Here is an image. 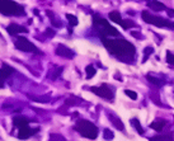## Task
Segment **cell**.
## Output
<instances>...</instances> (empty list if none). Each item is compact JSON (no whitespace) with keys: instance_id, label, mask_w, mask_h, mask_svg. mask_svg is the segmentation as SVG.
<instances>
[{"instance_id":"26","label":"cell","mask_w":174,"mask_h":141,"mask_svg":"<svg viewBox=\"0 0 174 141\" xmlns=\"http://www.w3.org/2000/svg\"><path fill=\"white\" fill-rule=\"evenodd\" d=\"M167 61L169 65H173L174 66V55L170 52V51H167Z\"/></svg>"},{"instance_id":"2","label":"cell","mask_w":174,"mask_h":141,"mask_svg":"<svg viewBox=\"0 0 174 141\" xmlns=\"http://www.w3.org/2000/svg\"><path fill=\"white\" fill-rule=\"evenodd\" d=\"M74 130L78 131L81 136H84V137H87V139H97V136H98L97 126L87 120H79L76 123H75Z\"/></svg>"},{"instance_id":"17","label":"cell","mask_w":174,"mask_h":141,"mask_svg":"<svg viewBox=\"0 0 174 141\" xmlns=\"http://www.w3.org/2000/svg\"><path fill=\"white\" fill-rule=\"evenodd\" d=\"M109 19L112 21V22H115V23H117V24H121L122 23V18H121V14L118 13V12H112V13H109Z\"/></svg>"},{"instance_id":"15","label":"cell","mask_w":174,"mask_h":141,"mask_svg":"<svg viewBox=\"0 0 174 141\" xmlns=\"http://www.w3.org/2000/svg\"><path fill=\"white\" fill-rule=\"evenodd\" d=\"M13 73H14V69L13 68H10L7 64H3V66H1V76H3V80H5V79L8 76H10Z\"/></svg>"},{"instance_id":"24","label":"cell","mask_w":174,"mask_h":141,"mask_svg":"<svg viewBox=\"0 0 174 141\" xmlns=\"http://www.w3.org/2000/svg\"><path fill=\"white\" fill-rule=\"evenodd\" d=\"M31 98V99H33L36 102H40V103H47L50 99H48V97H35V95H28Z\"/></svg>"},{"instance_id":"13","label":"cell","mask_w":174,"mask_h":141,"mask_svg":"<svg viewBox=\"0 0 174 141\" xmlns=\"http://www.w3.org/2000/svg\"><path fill=\"white\" fill-rule=\"evenodd\" d=\"M167 125V121L165 120H162V118H158V120H155L151 125H150V127H151L153 130L155 131H158V132H160V131L164 129V126Z\"/></svg>"},{"instance_id":"33","label":"cell","mask_w":174,"mask_h":141,"mask_svg":"<svg viewBox=\"0 0 174 141\" xmlns=\"http://www.w3.org/2000/svg\"><path fill=\"white\" fill-rule=\"evenodd\" d=\"M135 1H140V0H135Z\"/></svg>"},{"instance_id":"18","label":"cell","mask_w":174,"mask_h":141,"mask_svg":"<svg viewBox=\"0 0 174 141\" xmlns=\"http://www.w3.org/2000/svg\"><path fill=\"white\" fill-rule=\"evenodd\" d=\"M148 80L153 84V85L155 87H163L164 85V80H162V79H158L155 76H151V75H148Z\"/></svg>"},{"instance_id":"27","label":"cell","mask_w":174,"mask_h":141,"mask_svg":"<svg viewBox=\"0 0 174 141\" xmlns=\"http://www.w3.org/2000/svg\"><path fill=\"white\" fill-rule=\"evenodd\" d=\"M151 140H173V136L172 135H168V136L159 135V136H154V137H151Z\"/></svg>"},{"instance_id":"10","label":"cell","mask_w":174,"mask_h":141,"mask_svg":"<svg viewBox=\"0 0 174 141\" xmlns=\"http://www.w3.org/2000/svg\"><path fill=\"white\" fill-rule=\"evenodd\" d=\"M148 7L150 9H153V10H155V12H162V10H167L168 9L163 3L158 1V0H150V1L148 3Z\"/></svg>"},{"instance_id":"5","label":"cell","mask_w":174,"mask_h":141,"mask_svg":"<svg viewBox=\"0 0 174 141\" xmlns=\"http://www.w3.org/2000/svg\"><path fill=\"white\" fill-rule=\"evenodd\" d=\"M141 17H142V21L149 23V24H153V26H156V27H160V28L162 27L174 28V22L164 19V18H162V17L153 15V14H150L149 12H142L141 13Z\"/></svg>"},{"instance_id":"12","label":"cell","mask_w":174,"mask_h":141,"mask_svg":"<svg viewBox=\"0 0 174 141\" xmlns=\"http://www.w3.org/2000/svg\"><path fill=\"white\" fill-rule=\"evenodd\" d=\"M108 118H109V120L112 121V123H113V126H115V127H116L117 130H120V131H125V126H123V123H122L121 120H120L117 116L108 113Z\"/></svg>"},{"instance_id":"8","label":"cell","mask_w":174,"mask_h":141,"mask_svg":"<svg viewBox=\"0 0 174 141\" xmlns=\"http://www.w3.org/2000/svg\"><path fill=\"white\" fill-rule=\"evenodd\" d=\"M56 55L57 56H61V57H65V59H73L74 57V52L71 51V48H69V47L64 46V45H59L56 47Z\"/></svg>"},{"instance_id":"20","label":"cell","mask_w":174,"mask_h":141,"mask_svg":"<svg viewBox=\"0 0 174 141\" xmlns=\"http://www.w3.org/2000/svg\"><path fill=\"white\" fill-rule=\"evenodd\" d=\"M154 52V48L153 47H146V48L144 50V57H142V62H146L148 59H149V56L151 55Z\"/></svg>"},{"instance_id":"21","label":"cell","mask_w":174,"mask_h":141,"mask_svg":"<svg viewBox=\"0 0 174 141\" xmlns=\"http://www.w3.org/2000/svg\"><path fill=\"white\" fill-rule=\"evenodd\" d=\"M85 71H87V79H92L94 75H95V69H94V66H92V65H88Z\"/></svg>"},{"instance_id":"25","label":"cell","mask_w":174,"mask_h":141,"mask_svg":"<svg viewBox=\"0 0 174 141\" xmlns=\"http://www.w3.org/2000/svg\"><path fill=\"white\" fill-rule=\"evenodd\" d=\"M61 73H62V68H56L55 70H52V74H50L48 76H50L51 79H54V80H55V79H57V76H59V75H60Z\"/></svg>"},{"instance_id":"29","label":"cell","mask_w":174,"mask_h":141,"mask_svg":"<svg viewBox=\"0 0 174 141\" xmlns=\"http://www.w3.org/2000/svg\"><path fill=\"white\" fill-rule=\"evenodd\" d=\"M104 137H106V139H113V134H112L109 130L106 129V130H104Z\"/></svg>"},{"instance_id":"14","label":"cell","mask_w":174,"mask_h":141,"mask_svg":"<svg viewBox=\"0 0 174 141\" xmlns=\"http://www.w3.org/2000/svg\"><path fill=\"white\" fill-rule=\"evenodd\" d=\"M14 126H17V127H26V126H28V120L26 118V117H22V116H18V117H14Z\"/></svg>"},{"instance_id":"32","label":"cell","mask_w":174,"mask_h":141,"mask_svg":"<svg viewBox=\"0 0 174 141\" xmlns=\"http://www.w3.org/2000/svg\"><path fill=\"white\" fill-rule=\"evenodd\" d=\"M50 139H62L64 140L62 136H50Z\"/></svg>"},{"instance_id":"3","label":"cell","mask_w":174,"mask_h":141,"mask_svg":"<svg viewBox=\"0 0 174 141\" xmlns=\"http://www.w3.org/2000/svg\"><path fill=\"white\" fill-rule=\"evenodd\" d=\"M94 27L95 29L99 32L102 37L106 36H120V32L113 28L112 26L108 24V22L104 21L103 18H101L99 15H94Z\"/></svg>"},{"instance_id":"1","label":"cell","mask_w":174,"mask_h":141,"mask_svg":"<svg viewBox=\"0 0 174 141\" xmlns=\"http://www.w3.org/2000/svg\"><path fill=\"white\" fill-rule=\"evenodd\" d=\"M103 38V43L108 48V51L117 56L120 59H131L135 55V47L134 45H131L130 42L126 40H118V41H113V40H107L104 37Z\"/></svg>"},{"instance_id":"23","label":"cell","mask_w":174,"mask_h":141,"mask_svg":"<svg viewBox=\"0 0 174 141\" xmlns=\"http://www.w3.org/2000/svg\"><path fill=\"white\" fill-rule=\"evenodd\" d=\"M121 26H122V28H125V29H128V28H131V27H136L135 23L132 21H128V19H123V21H122Z\"/></svg>"},{"instance_id":"9","label":"cell","mask_w":174,"mask_h":141,"mask_svg":"<svg viewBox=\"0 0 174 141\" xmlns=\"http://www.w3.org/2000/svg\"><path fill=\"white\" fill-rule=\"evenodd\" d=\"M8 32L9 35L12 36H15V35H21V33H27V28L26 27H22V26H18V24H10L8 26Z\"/></svg>"},{"instance_id":"7","label":"cell","mask_w":174,"mask_h":141,"mask_svg":"<svg viewBox=\"0 0 174 141\" xmlns=\"http://www.w3.org/2000/svg\"><path fill=\"white\" fill-rule=\"evenodd\" d=\"M90 92L98 97L106 98V99H113V97H115V93L112 92V89L107 84H102L101 87H92Z\"/></svg>"},{"instance_id":"31","label":"cell","mask_w":174,"mask_h":141,"mask_svg":"<svg viewBox=\"0 0 174 141\" xmlns=\"http://www.w3.org/2000/svg\"><path fill=\"white\" fill-rule=\"evenodd\" d=\"M167 13H168L170 17H173V15H174V10H172V9H167Z\"/></svg>"},{"instance_id":"28","label":"cell","mask_w":174,"mask_h":141,"mask_svg":"<svg viewBox=\"0 0 174 141\" xmlns=\"http://www.w3.org/2000/svg\"><path fill=\"white\" fill-rule=\"evenodd\" d=\"M125 93H126V95L131 98V99H134V101L137 99V94H136L135 92H132V90H130V89H126Z\"/></svg>"},{"instance_id":"6","label":"cell","mask_w":174,"mask_h":141,"mask_svg":"<svg viewBox=\"0 0 174 141\" xmlns=\"http://www.w3.org/2000/svg\"><path fill=\"white\" fill-rule=\"evenodd\" d=\"M14 46L17 47L18 50L21 51H24V52H33V54H40L38 48L32 43V42H29L27 38H24V37H18V38L14 41Z\"/></svg>"},{"instance_id":"19","label":"cell","mask_w":174,"mask_h":141,"mask_svg":"<svg viewBox=\"0 0 174 141\" xmlns=\"http://www.w3.org/2000/svg\"><path fill=\"white\" fill-rule=\"evenodd\" d=\"M131 125H132L134 127H135L136 130H137V132H139L140 135H144L145 131H144V129H142V127H141V125H140V122H139V120H137V118L131 120Z\"/></svg>"},{"instance_id":"4","label":"cell","mask_w":174,"mask_h":141,"mask_svg":"<svg viewBox=\"0 0 174 141\" xmlns=\"http://www.w3.org/2000/svg\"><path fill=\"white\" fill-rule=\"evenodd\" d=\"M0 12L4 15H24L26 14L23 8L12 0H0Z\"/></svg>"},{"instance_id":"11","label":"cell","mask_w":174,"mask_h":141,"mask_svg":"<svg viewBox=\"0 0 174 141\" xmlns=\"http://www.w3.org/2000/svg\"><path fill=\"white\" fill-rule=\"evenodd\" d=\"M36 131L37 129H29L28 126H26V127H21L19 129V134H18V137L19 139H27V137H29L31 135H33L36 134Z\"/></svg>"},{"instance_id":"30","label":"cell","mask_w":174,"mask_h":141,"mask_svg":"<svg viewBox=\"0 0 174 141\" xmlns=\"http://www.w3.org/2000/svg\"><path fill=\"white\" fill-rule=\"evenodd\" d=\"M46 36L47 37H54L55 36V31H52L51 28H47L46 29Z\"/></svg>"},{"instance_id":"22","label":"cell","mask_w":174,"mask_h":141,"mask_svg":"<svg viewBox=\"0 0 174 141\" xmlns=\"http://www.w3.org/2000/svg\"><path fill=\"white\" fill-rule=\"evenodd\" d=\"M66 18H68V21H69V24L74 27V26H78V18L75 17V15H71V14H66Z\"/></svg>"},{"instance_id":"16","label":"cell","mask_w":174,"mask_h":141,"mask_svg":"<svg viewBox=\"0 0 174 141\" xmlns=\"http://www.w3.org/2000/svg\"><path fill=\"white\" fill-rule=\"evenodd\" d=\"M46 14L48 15V18L51 19V24H52L54 27L56 28H60V27H62V23L61 22H57V18L55 17V14L52 12H50V10H46Z\"/></svg>"}]
</instances>
